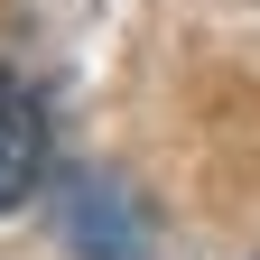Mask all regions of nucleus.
Instances as JSON below:
<instances>
[{"label":"nucleus","mask_w":260,"mask_h":260,"mask_svg":"<svg viewBox=\"0 0 260 260\" xmlns=\"http://www.w3.org/2000/svg\"><path fill=\"white\" fill-rule=\"evenodd\" d=\"M47 223H56V242L75 260H149V242H158L149 233V205L112 168H65L47 186Z\"/></svg>","instance_id":"nucleus-1"},{"label":"nucleus","mask_w":260,"mask_h":260,"mask_svg":"<svg viewBox=\"0 0 260 260\" xmlns=\"http://www.w3.org/2000/svg\"><path fill=\"white\" fill-rule=\"evenodd\" d=\"M38 186H47V112H38V93L0 65V214L28 205Z\"/></svg>","instance_id":"nucleus-2"}]
</instances>
